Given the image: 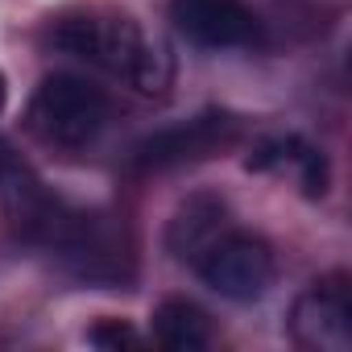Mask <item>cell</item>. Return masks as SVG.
<instances>
[{
  "label": "cell",
  "mask_w": 352,
  "mask_h": 352,
  "mask_svg": "<svg viewBox=\"0 0 352 352\" xmlns=\"http://www.w3.org/2000/svg\"><path fill=\"white\" fill-rule=\"evenodd\" d=\"M54 46L124 75L137 91H157L166 79L157 50L141 38V30L129 17H67L54 30Z\"/></svg>",
  "instance_id": "1"
},
{
  "label": "cell",
  "mask_w": 352,
  "mask_h": 352,
  "mask_svg": "<svg viewBox=\"0 0 352 352\" xmlns=\"http://www.w3.org/2000/svg\"><path fill=\"white\" fill-rule=\"evenodd\" d=\"M30 120L34 129L54 141V145H87L104 120H108V100L100 87H91L87 79L79 75H50L42 79V87L34 91V104H30Z\"/></svg>",
  "instance_id": "2"
},
{
  "label": "cell",
  "mask_w": 352,
  "mask_h": 352,
  "mask_svg": "<svg viewBox=\"0 0 352 352\" xmlns=\"http://www.w3.org/2000/svg\"><path fill=\"white\" fill-rule=\"evenodd\" d=\"M199 278L232 302H253L270 290L274 282V253L265 241L257 236H228L216 241L204 261H199Z\"/></svg>",
  "instance_id": "3"
},
{
  "label": "cell",
  "mask_w": 352,
  "mask_h": 352,
  "mask_svg": "<svg viewBox=\"0 0 352 352\" xmlns=\"http://www.w3.org/2000/svg\"><path fill=\"white\" fill-rule=\"evenodd\" d=\"M232 137H236V116H228V112H199L191 120H179V124L145 137L137 145V166L166 170V166L199 162V157H212Z\"/></svg>",
  "instance_id": "4"
},
{
  "label": "cell",
  "mask_w": 352,
  "mask_h": 352,
  "mask_svg": "<svg viewBox=\"0 0 352 352\" xmlns=\"http://www.w3.org/2000/svg\"><path fill=\"white\" fill-rule=\"evenodd\" d=\"M170 21L187 42L212 46V50L261 42V25L241 0H174Z\"/></svg>",
  "instance_id": "5"
},
{
  "label": "cell",
  "mask_w": 352,
  "mask_h": 352,
  "mask_svg": "<svg viewBox=\"0 0 352 352\" xmlns=\"http://www.w3.org/2000/svg\"><path fill=\"white\" fill-rule=\"evenodd\" d=\"M294 336L307 348L344 352L352 344V311L340 286H315L294 307Z\"/></svg>",
  "instance_id": "6"
},
{
  "label": "cell",
  "mask_w": 352,
  "mask_h": 352,
  "mask_svg": "<svg viewBox=\"0 0 352 352\" xmlns=\"http://www.w3.org/2000/svg\"><path fill=\"white\" fill-rule=\"evenodd\" d=\"M0 204L13 220H21L25 228H54L58 212L50 204V195L42 191V183L34 179V170L0 141Z\"/></svg>",
  "instance_id": "7"
},
{
  "label": "cell",
  "mask_w": 352,
  "mask_h": 352,
  "mask_svg": "<svg viewBox=\"0 0 352 352\" xmlns=\"http://www.w3.org/2000/svg\"><path fill=\"white\" fill-rule=\"evenodd\" d=\"M253 170H294L298 183L311 199H319L327 191V162L319 149H311L307 141L298 137H278V141H265L253 157H249Z\"/></svg>",
  "instance_id": "8"
},
{
  "label": "cell",
  "mask_w": 352,
  "mask_h": 352,
  "mask_svg": "<svg viewBox=\"0 0 352 352\" xmlns=\"http://www.w3.org/2000/svg\"><path fill=\"white\" fill-rule=\"evenodd\" d=\"M153 336L170 352H195V348H208L212 344L208 315L195 302H187V298H166L153 311Z\"/></svg>",
  "instance_id": "9"
},
{
  "label": "cell",
  "mask_w": 352,
  "mask_h": 352,
  "mask_svg": "<svg viewBox=\"0 0 352 352\" xmlns=\"http://www.w3.org/2000/svg\"><path fill=\"white\" fill-rule=\"evenodd\" d=\"M220 212H224V208H220L216 199H191L179 216H174V224H170V245L179 249V253L199 249V245H204V236L216 228Z\"/></svg>",
  "instance_id": "10"
},
{
  "label": "cell",
  "mask_w": 352,
  "mask_h": 352,
  "mask_svg": "<svg viewBox=\"0 0 352 352\" xmlns=\"http://www.w3.org/2000/svg\"><path fill=\"white\" fill-rule=\"evenodd\" d=\"M87 340L100 344V348H137V344H141V336H137L129 323H120V319H104V323H96V327L87 331Z\"/></svg>",
  "instance_id": "11"
},
{
  "label": "cell",
  "mask_w": 352,
  "mask_h": 352,
  "mask_svg": "<svg viewBox=\"0 0 352 352\" xmlns=\"http://www.w3.org/2000/svg\"><path fill=\"white\" fill-rule=\"evenodd\" d=\"M5 96H9V91H5V75H0V108H5Z\"/></svg>",
  "instance_id": "12"
}]
</instances>
